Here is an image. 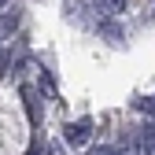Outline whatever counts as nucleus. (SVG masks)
I'll return each mask as SVG.
<instances>
[{
	"mask_svg": "<svg viewBox=\"0 0 155 155\" xmlns=\"http://www.w3.org/2000/svg\"><path fill=\"white\" fill-rule=\"evenodd\" d=\"M63 137H67V144H70V148H85V144H89V137H92V122H89V118L70 122Z\"/></svg>",
	"mask_w": 155,
	"mask_h": 155,
	"instance_id": "1",
	"label": "nucleus"
},
{
	"mask_svg": "<svg viewBox=\"0 0 155 155\" xmlns=\"http://www.w3.org/2000/svg\"><path fill=\"white\" fill-rule=\"evenodd\" d=\"M133 155H155V144L148 140V133H137V137H133Z\"/></svg>",
	"mask_w": 155,
	"mask_h": 155,
	"instance_id": "2",
	"label": "nucleus"
},
{
	"mask_svg": "<svg viewBox=\"0 0 155 155\" xmlns=\"http://www.w3.org/2000/svg\"><path fill=\"white\" fill-rule=\"evenodd\" d=\"M96 11H104V15H118V11H126V0H96Z\"/></svg>",
	"mask_w": 155,
	"mask_h": 155,
	"instance_id": "3",
	"label": "nucleus"
},
{
	"mask_svg": "<svg viewBox=\"0 0 155 155\" xmlns=\"http://www.w3.org/2000/svg\"><path fill=\"white\" fill-rule=\"evenodd\" d=\"M15 26H18V11H11V15L4 18V22H0V37H8V33H11Z\"/></svg>",
	"mask_w": 155,
	"mask_h": 155,
	"instance_id": "4",
	"label": "nucleus"
},
{
	"mask_svg": "<svg viewBox=\"0 0 155 155\" xmlns=\"http://www.w3.org/2000/svg\"><path fill=\"white\" fill-rule=\"evenodd\" d=\"M137 107H140L144 114H151V118H155V96H144V100H137Z\"/></svg>",
	"mask_w": 155,
	"mask_h": 155,
	"instance_id": "5",
	"label": "nucleus"
},
{
	"mask_svg": "<svg viewBox=\"0 0 155 155\" xmlns=\"http://www.w3.org/2000/svg\"><path fill=\"white\" fill-rule=\"evenodd\" d=\"M100 30H104L107 37H114V41H122V30H118V26H114V22H104Z\"/></svg>",
	"mask_w": 155,
	"mask_h": 155,
	"instance_id": "6",
	"label": "nucleus"
},
{
	"mask_svg": "<svg viewBox=\"0 0 155 155\" xmlns=\"http://www.w3.org/2000/svg\"><path fill=\"white\" fill-rule=\"evenodd\" d=\"M11 67V52H4V48H0V78H4V70Z\"/></svg>",
	"mask_w": 155,
	"mask_h": 155,
	"instance_id": "7",
	"label": "nucleus"
},
{
	"mask_svg": "<svg viewBox=\"0 0 155 155\" xmlns=\"http://www.w3.org/2000/svg\"><path fill=\"white\" fill-rule=\"evenodd\" d=\"M0 8H4V0H0Z\"/></svg>",
	"mask_w": 155,
	"mask_h": 155,
	"instance_id": "8",
	"label": "nucleus"
},
{
	"mask_svg": "<svg viewBox=\"0 0 155 155\" xmlns=\"http://www.w3.org/2000/svg\"><path fill=\"white\" fill-rule=\"evenodd\" d=\"M41 155H48V151H41Z\"/></svg>",
	"mask_w": 155,
	"mask_h": 155,
	"instance_id": "9",
	"label": "nucleus"
}]
</instances>
